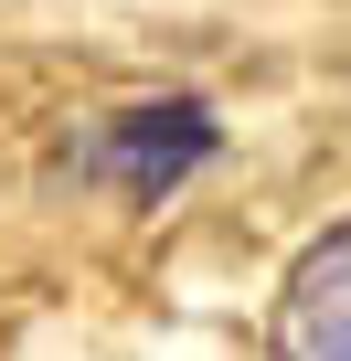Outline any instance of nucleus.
Listing matches in <instances>:
<instances>
[{"label": "nucleus", "instance_id": "1", "mask_svg": "<svg viewBox=\"0 0 351 361\" xmlns=\"http://www.w3.org/2000/svg\"><path fill=\"white\" fill-rule=\"evenodd\" d=\"M203 159H213V106H192V96H170V106H128V117L96 128V170L117 180L128 202H170Z\"/></svg>", "mask_w": 351, "mask_h": 361}, {"label": "nucleus", "instance_id": "2", "mask_svg": "<svg viewBox=\"0 0 351 361\" xmlns=\"http://www.w3.org/2000/svg\"><path fill=\"white\" fill-rule=\"evenodd\" d=\"M277 361H351V224H330L277 287Z\"/></svg>", "mask_w": 351, "mask_h": 361}]
</instances>
